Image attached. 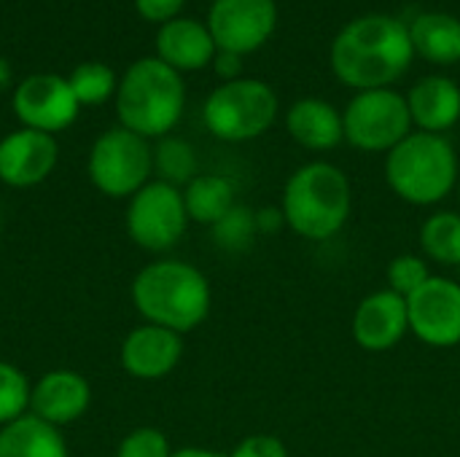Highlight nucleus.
I'll return each mask as SVG.
<instances>
[{
  "label": "nucleus",
  "instance_id": "obj_1",
  "mask_svg": "<svg viewBox=\"0 0 460 457\" xmlns=\"http://www.w3.org/2000/svg\"><path fill=\"white\" fill-rule=\"evenodd\" d=\"M415 48L410 27L388 13H367L348 22L332 40L334 75L358 92L391 89L412 65Z\"/></svg>",
  "mask_w": 460,
  "mask_h": 457
},
{
  "label": "nucleus",
  "instance_id": "obj_2",
  "mask_svg": "<svg viewBox=\"0 0 460 457\" xmlns=\"http://www.w3.org/2000/svg\"><path fill=\"white\" fill-rule=\"evenodd\" d=\"M132 304L146 323L189 334L210 315L213 291L208 277L189 261L159 259L146 264L132 280Z\"/></svg>",
  "mask_w": 460,
  "mask_h": 457
},
{
  "label": "nucleus",
  "instance_id": "obj_3",
  "mask_svg": "<svg viewBox=\"0 0 460 457\" xmlns=\"http://www.w3.org/2000/svg\"><path fill=\"white\" fill-rule=\"evenodd\" d=\"M280 210L294 234L326 242L345 229L353 213V186L337 164L310 162L286 180Z\"/></svg>",
  "mask_w": 460,
  "mask_h": 457
},
{
  "label": "nucleus",
  "instance_id": "obj_4",
  "mask_svg": "<svg viewBox=\"0 0 460 457\" xmlns=\"http://www.w3.org/2000/svg\"><path fill=\"white\" fill-rule=\"evenodd\" d=\"M186 108V83L159 57H143L127 67L116 89V116L124 129L151 140L167 137Z\"/></svg>",
  "mask_w": 460,
  "mask_h": 457
},
{
  "label": "nucleus",
  "instance_id": "obj_5",
  "mask_svg": "<svg viewBox=\"0 0 460 457\" xmlns=\"http://www.w3.org/2000/svg\"><path fill=\"white\" fill-rule=\"evenodd\" d=\"M385 180L407 205H439L458 186V154L445 135L412 132L388 151Z\"/></svg>",
  "mask_w": 460,
  "mask_h": 457
},
{
  "label": "nucleus",
  "instance_id": "obj_6",
  "mask_svg": "<svg viewBox=\"0 0 460 457\" xmlns=\"http://www.w3.org/2000/svg\"><path fill=\"white\" fill-rule=\"evenodd\" d=\"M278 94L259 78L226 81L210 92L202 108L205 127L224 143H245L261 137L278 119Z\"/></svg>",
  "mask_w": 460,
  "mask_h": 457
},
{
  "label": "nucleus",
  "instance_id": "obj_7",
  "mask_svg": "<svg viewBox=\"0 0 460 457\" xmlns=\"http://www.w3.org/2000/svg\"><path fill=\"white\" fill-rule=\"evenodd\" d=\"M86 170L100 194L111 199H129L151 180L154 148L146 137L116 127L92 143Z\"/></svg>",
  "mask_w": 460,
  "mask_h": 457
},
{
  "label": "nucleus",
  "instance_id": "obj_8",
  "mask_svg": "<svg viewBox=\"0 0 460 457\" xmlns=\"http://www.w3.org/2000/svg\"><path fill=\"white\" fill-rule=\"evenodd\" d=\"M345 140L367 154H388L412 135L407 97L394 89L358 92L342 113Z\"/></svg>",
  "mask_w": 460,
  "mask_h": 457
},
{
  "label": "nucleus",
  "instance_id": "obj_9",
  "mask_svg": "<svg viewBox=\"0 0 460 457\" xmlns=\"http://www.w3.org/2000/svg\"><path fill=\"white\" fill-rule=\"evenodd\" d=\"M124 224L129 240L148 253L175 248L189 226L183 191L159 178L148 180L135 197H129Z\"/></svg>",
  "mask_w": 460,
  "mask_h": 457
},
{
  "label": "nucleus",
  "instance_id": "obj_10",
  "mask_svg": "<svg viewBox=\"0 0 460 457\" xmlns=\"http://www.w3.org/2000/svg\"><path fill=\"white\" fill-rule=\"evenodd\" d=\"M278 24L275 0H213L208 11V30L218 51L240 57L261 48Z\"/></svg>",
  "mask_w": 460,
  "mask_h": 457
},
{
  "label": "nucleus",
  "instance_id": "obj_11",
  "mask_svg": "<svg viewBox=\"0 0 460 457\" xmlns=\"http://www.w3.org/2000/svg\"><path fill=\"white\" fill-rule=\"evenodd\" d=\"M410 331L429 347L460 345V283L431 275L407 296Z\"/></svg>",
  "mask_w": 460,
  "mask_h": 457
},
{
  "label": "nucleus",
  "instance_id": "obj_12",
  "mask_svg": "<svg viewBox=\"0 0 460 457\" xmlns=\"http://www.w3.org/2000/svg\"><path fill=\"white\" fill-rule=\"evenodd\" d=\"M13 113L27 129H38L46 135L67 129L81 105L67 83V78L57 73H32L13 89Z\"/></svg>",
  "mask_w": 460,
  "mask_h": 457
},
{
  "label": "nucleus",
  "instance_id": "obj_13",
  "mask_svg": "<svg viewBox=\"0 0 460 457\" xmlns=\"http://www.w3.org/2000/svg\"><path fill=\"white\" fill-rule=\"evenodd\" d=\"M57 159L54 135L22 127L0 140V180L11 189H32L54 172Z\"/></svg>",
  "mask_w": 460,
  "mask_h": 457
},
{
  "label": "nucleus",
  "instance_id": "obj_14",
  "mask_svg": "<svg viewBox=\"0 0 460 457\" xmlns=\"http://www.w3.org/2000/svg\"><path fill=\"white\" fill-rule=\"evenodd\" d=\"M183 358V337L154 323L132 329L121 342V369L135 380H162L178 369Z\"/></svg>",
  "mask_w": 460,
  "mask_h": 457
},
{
  "label": "nucleus",
  "instance_id": "obj_15",
  "mask_svg": "<svg viewBox=\"0 0 460 457\" xmlns=\"http://www.w3.org/2000/svg\"><path fill=\"white\" fill-rule=\"evenodd\" d=\"M407 331H410L407 299L391 288L364 296L353 312V339L367 353L394 350Z\"/></svg>",
  "mask_w": 460,
  "mask_h": 457
},
{
  "label": "nucleus",
  "instance_id": "obj_16",
  "mask_svg": "<svg viewBox=\"0 0 460 457\" xmlns=\"http://www.w3.org/2000/svg\"><path fill=\"white\" fill-rule=\"evenodd\" d=\"M92 404V385L73 369L46 372L30 393V415L40 417L54 428H65L81 420Z\"/></svg>",
  "mask_w": 460,
  "mask_h": 457
},
{
  "label": "nucleus",
  "instance_id": "obj_17",
  "mask_svg": "<svg viewBox=\"0 0 460 457\" xmlns=\"http://www.w3.org/2000/svg\"><path fill=\"white\" fill-rule=\"evenodd\" d=\"M216 51H218V46H216L208 24H202L197 19L178 16V19L162 24L156 32V57L178 73L202 70V67L213 65Z\"/></svg>",
  "mask_w": 460,
  "mask_h": 457
},
{
  "label": "nucleus",
  "instance_id": "obj_18",
  "mask_svg": "<svg viewBox=\"0 0 460 457\" xmlns=\"http://www.w3.org/2000/svg\"><path fill=\"white\" fill-rule=\"evenodd\" d=\"M407 105L412 124H418L420 132L442 135L458 124L460 86L445 75H426L410 89Z\"/></svg>",
  "mask_w": 460,
  "mask_h": 457
},
{
  "label": "nucleus",
  "instance_id": "obj_19",
  "mask_svg": "<svg viewBox=\"0 0 460 457\" xmlns=\"http://www.w3.org/2000/svg\"><path fill=\"white\" fill-rule=\"evenodd\" d=\"M286 129L307 151H332L345 140L342 113L321 97L296 100L288 108Z\"/></svg>",
  "mask_w": 460,
  "mask_h": 457
},
{
  "label": "nucleus",
  "instance_id": "obj_20",
  "mask_svg": "<svg viewBox=\"0 0 460 457\" xmlns=\"http://www.w3.org/2000/svg\"><path fill=\"white\" fill-rule=\"evenodd\" d=\"M0 457H70L59 428L24 415L0 428Z\"/></svg>",
  "mask_w": 460,
  "mask_h": 457
},
{
  "label": "nucleus",
  "instance_id": "obj_21",
  "mask_svg": "<svg viewBox=\"0 0 460 457\" xmlns=\"http://www.w3.org/2000/svg\"><path fill=\"white\" fill-rule=\"evenodd\" d=\"M410 38L415 54L434 65L460 62V19L453 13L429 11L410 24Z\"/></svg>",
  "mask_w": 460,
  "mask_h": 457
},
{
  "label": "nucleus",
  "instance_id": "obj_22",
  "mask_svg": "<svg viewBox=\"0 0 460 457\" xmlns=\"http://www.w3.org/2000/svg\"><path fill=\"white\" fill-rule=\"evenodd\" d=\"M183 202L189 221L213 226L237 205L234 183L224 175H197L189 186H183Z\"/></svg>",
  "mask_w": 460,
  "mask_h": 457
},
{
  "label": "nucleus",
  "instance_id": "obj_23",
  "mask_svg": "<svg viewBox=\"0 0 460 457\" xmlns=\"http://www.w3.org/2000/svg\"><path fill=\"white\" fill-rule=\"evenodd\" d=\"M420 248L442 267H460V213H431L420 226Z\"/></svg>",
  "mask_w": 460,
  "mask_h": 457
},
{
  "label": "nucleus",
  "instance_id": "obj_24",
  "mask_svg": "<svg viewBox=\"0 0 460 457\" xmlns=\"http://www.w3.org/2000/svg\"><path fill=\"white\" fill-rule=\"evenodd\" d=\"M154 172L159 175V180L172 183L178 189L189 186L199 175L194 148L181 137H162L159 145L154 148Z\"/></svg>",
  "mask_w": 460,
  "mask_h": 457
},
{
  "label": "nucleus",
  "instance_id": "obj_25",
  "mask_svg": "<svg viewBox=\"0 0 460 457\" xmlns=\"http://www.w3.org/2000/svg\"><path fill=\"white\" fill-rule=\"evenodd\" d=\"M67 83H70V89H73L81 108L102 105L105 100L116 97V89H119V78H116L113 67H108L105 62H84V65H78L67 75Z\"/></svg>",
  "mask_w": 460,
  "mask_h": 457
},
{
  "label": "nucleus",
  "instance_id": "obj_26",
  "mask_svg": "<svg viewBox=\"0 0 460 457\" xmlns=\"http://www.w3.org/2000/svg\"><path fill=\"white\" fill-rule=\"evenodd\" d=\"M213 232V242L221 250L229 253H243L253 245L259 226H256V210L245 207V205H234L218 224L210 226Z\"/></svg>",
  "mask_w": 460,
  "mask_h": 457
},
{
  "label": "nucleus",
  "instance_id": "obj_27",
  "mask_svg": "<svg viewBox=\"0 0 460 457\" xmlns=\"http://www.w3.org/2000/svg\"><path fill=\"white\" fill-rule=\"evenodd\" d=\"M32 385L24 372L8 361H0V428L30 415Z\"/></svg>",
  "mask_w": 460,
  "mask_h": 457
},
{
  "label": "nucleus",
  "instance_id": "obj_28",
  "mask_svg": "<svg viewBox=\"0 0 460 457\" xmlns=\"http://www.w3.org/2000/svg\"><path fill=\"white\" fill-rule=\"evenodd\" d=\"M429 277H431L429 264L423 261V256H415V253H402V256L391 259V264L385 269L388 288L404 299L412 296Z\"/></svg>",
  "mask_w": 460,
  "mask_h": 457
},
{
  "label": "nucleus",
  "instance_id": "obj_29",
  "mask_svg": "<svg viewBox=\"0 0 460 457\" xmlns=\"http://www.w3.org/2000/svg\"><path fill=\"white\" fill-rule=\"evenodd\" d=\"M170 455H172V447H170L167 436H164L159 428H151V426H143V428L129 431V434L119 442V450H116V457H170Z\"/></svg>",
  "mask_w": 460,
  "mask_h": 457
},
{
  "label": "nucleus",
  "instance_id": "obj_30",
  "mask_svg": "<svg viewBox=\"0 0 460 457\" xmlns=\"http://www.w3.org/2000/svg\"><path fill=\"white\" fill-rule=\"evenodd\" d=\"M226 457H291L288 455V447L272 436V434H253V436H245L232 453Z\"/></svg>",
  "mask_w": 460,
  "mask_h": 457
},
{
  "label": "nucleus",
  "instance_id": "obj_31",
  "mask_svg": "<svg viewBox=\"0 0 460 457\" xmlns=\"http://www.w3.org/2000/svg\"><path fill=\"white\" fill-rule=\"evenodd\" d=\"M186 0H135L137 13L146 22H156V24H167L172 19H178L181 8Z\"/></svg>",
  "mask_w": 460,
  "mask_h": 457
},
{
  "label": "nucleus",
  "instance_id": "obj_32",
  "mask_svg": "<svg viewBox=\"0 0 460 457\" xmlns=\"http://www.w3.org/2000/svg\"><path fill=\"white\" fill-rule=\"evenodd\" d=\"M213 70H216L218 78H224V83L237 81V78H243V57L234 54V51H216Z\"/></svg>",
  "mask_w": 460,
  "mask_h": 457
},
{
  "label": "nucleus",
  "instance_id": "obj_33",
  "mask_svg": "<svg viewBox=\"0 0 460 457\" xmlns=\"http://www.w3.org/2000/svg\"><path fill=\"white\" fill-rule=\"evenodd\" d=\"M256 226L259 234H275L286 226L283 210L280 207H270V210H256Z\"/></svg>",
  "mask_w": 460,
  "mask_h": 457
},
{
  "label": "nucleus",
  "instance_id": "obj_34",
  "mask_svg": "<svg viewBox=\"0 0 460 457\" xmlns=\"http://www.w3.org/2000/svg\"><path fill=\"white\" fill-rule=\"evenodd\" d=\"M170 457H226L221 453H213V450H205V447H183V450H172Z\"/></svg>",
  "mask_w": 460,
  "mask_h": 457
},
{
  "label": "nucleus",
  "instance_id": "obj_35",
  "mask_svg": "<svg viewBox=\"0 0 460 457\" xmlns=\"http://www.w3.org/2000/svg\"><path fill=\"white\" fill-rule=\"evenodd\" d=\"M11 78H13L11 65H8V59H3V57H0V92H5V89L11 86Z\"/></svg>",
  "mask_w": 460,
  "mask_h": 457
},
{
  "label": "nucleus",
  "instance_id": "obj_36",
  "mask_svg": "<svg viewBox=\"0 0 460 457\" xmlns=\"http://www.w3.org/2000/svg\"><path fill=\"white\" fill-rule=\"evenodd\" d=\"M0 224H3V207H0Z\"/></svg>",
  "mask_w": 460,
  "mask_h": 457
},
{
  "label": "nucleus",
  "instance_id": "obj_37",
  "mask_svg": "<svg viewBox=\"0 0 460 457\" xmlns=\"http://www.w3.org/2000/svg\"><path fill=\"white\" fill-rule=\"evenodd\" d=\"M458 199H460V197H458Z\"/></svg>",
  "mask_w": 460,
  "mask_h": 457
}]
</instances>
